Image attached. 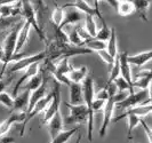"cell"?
Wrapping results in <instances>:
<instances>
[{"instance_id":"obj_1","label":"cell","mask_w":152,"mask_h":143,"mask_svg":"<svg viewBox=\"0 0 152 143\" xmlns=\"http://www.w3.org/2000/svg\"><path fill=\"white\" fill-rule=\"evenodd\" d=\"M22 24H16L15 26L12 29L7 33V36L5 38V41H4V46H2V52H4V67H2V71L0 73V78L2 72L5 71L6 67L8 65V63L13 62V61H18L21 57H24L23 54H15V47H16V40H17V34H18V31L21 29Z\"/></svg>"},{"instance_id":"obj_2","label":"cell","mask_w":152,"mask_h":143,"mask_svg":"<svg viewBox=\"0 0 152 143\" xmlns=\"http://www.w3.org/2000/svg\"><path fill=\"white\" fill-rule=\"evenodd\" d=\"M83 95H84V104L88 110V120H87V135L88 141L93 140V131H94V112L91 110V103L94 101L95 90H94V79L91 76H87L83 81Z\"/></svg>"},{"instance_id":"obj_3","label":"cell","mask_w":152,"mask_h":143,"mask_svg":"<svg viewBox=\"0 0 152 143\" xmlns=\"http://www.w3.org/2000/svg\"><path fill=\"white\" fill-rule=\"evenodd\" d=\"M21 14L25 18V22H28L31 25V28H33L37 31V34L39 38L46 41V36L44 33L42 29L40 28L38 21H37V15H36V9L33 7V5L31 4V1H21Z\"/></svg>"},{"instance_id":"obj_4","label":"cell","mask_w":152,"mask_h":143,"mask_svg":"<svg viewBox=\"0 0 152 143\" xmlns=\"http://www.w3.org/2000/svg\"><path fill=\"white\" fill-rule=\"evenodd\" d=\"M149 93H150V88L145 90H140V92L130 93V94H128L122 101H120V102H118V103L114 104V110L121 111L124 109L127 110V109L134 108V106H140V104H143L145 102V98H146ZM149 95H150V94H149ZM148 98H151V96H148Z\"/></svg>"},{"instance_id":"obj_5","label":"cell","mask_w":152,"mask_h":143,"mask_svg":"<svg viewBox=\"0 0 152 143\" xmlns=\"http://www.w3.org/2000/svg\"><path fill=\"white\" fill-rule=\"evenodd\" d=\"M60 106H61V85L55 81L53 90H52V101L49 106H47L44 114V122L48 124V121L53 118L56 113L60 111Z\"/></svg>"},{"instance_id":"obj_6","label":"cell","mask_w":152,"mask_h":143,"mask_svg":"<svg viewBox=\"0 0 152 143\" xmlns=\"http://www.w3.org/2000/svg\"><path fill=\"white\" fill-rule=\"evenodd\" d=\"M46 59V52H39L37 54H33L30 56H24L22 59H20L18 61L14 62L12 64V67L8 69V72L9 73H14V72H18V71H22L25 70L26 68H29L30 65L34 64V63H41L42 61H45Z\"/></svg>"},{"instance_id":"obj_7","label":"cell","mask_w":152,"mask_h":143,"mask_svg":"<svg viewBox=\"0 0 152 143\" xmlns=\"http://www.w3.org/2000/svg\"><path fill=\"white\" fill-rule=\"evenodd\" d=\"M50 101H52V93H49V94H47L45 98H41L40 101H39L38 103L36 104V106H33V109L31 110L30 112L28 113V114H25V118H24V120L22 122V127H21V132H20V135L23 136L24 135V132H25V127H26V125H28V122L33 118V117H36L38 113L40 112H44L46 109H47V106H49V103H50Z\"/></svg>"},{"instance_id":"obj_8","label":"cell","mask_w":152,"mask_h":143,"mask_svg":"<svg viewBox=\"0 0 152 143\" xmlns=\"http://www.w3.org/2000/svg\"><path fill=\"white\" fill-rule=\"evenodd\" d=\"M99 1L94 0V1H86V0H77L75 2H70L65 4L63 8H76L77 10H79L80 13H83L84 15H91L95 16L96 14V9L99 7Z\"/></svg>"},{"instance_id":"obj_9","label":"cell","mask_w":152,"mask_h":143,"mask_svg":"<svg viewBox=\"0 0 152 143\" xmlns=\"http://www.w3.org/2000/svg\"><path fill=\"white\" fill-rule=\"evenodd\" d=\"M65 106L70 110V114L66 117V124L84 122L88 120V110L84 103L79 106H71L70 103H65Z\"/></svg>"},{"instance_id":"obj_10","label":"cell","mask_w":152,"mask_h":143,"mask_svg":"<svg viewBox=\"0 0 152 143\" xmlns=\"http://www.w3.org/2000/svg\"><path fill=\"white\" fill-rule=\"evenodd\" d=\"M115 95L114 96H110L107 98V103L103 108V122H102V126L99 128V136L101 137H104L107 134V131L109 126H110V122L112 119V114L114 112V104H115Z\"/></svg>"},{"instance_id":"obj_11","label":"cell","mask_w":152,"mask_h":143,"mask_svg":"<svg viewBox=\"0 0 152 143\" xmlns=\"http://www.w3.org/2000/svg\"><path fill=\"white\" fill-rule=\"evenodd\" d=\"M63 9H64V18H63L61 26L58 28L61 30H63V28L66 25H75L77 23L81 22L85 18L84 14L77 10L76 8H63Z\"/></svg>"},{"instance_id":"obj_12","label":"cell","mask_w":152,"mask_h":143,"mask_svg":"<svg viewBox=\"0 0 152 143\" xmlns=\"http://www.w3.org/2000/svg\"><path fill=\"white\" fill-rule=\"evenodd\" d=\"M39 70H40V63H34V64H32V65H30L29 68H26L25 70H24V72H23V75L21 76L20 80L17 81V84H16L15 87H14V90H13V95H14V96L17 95L18 89L22 87L24 84L28 83L32 77H34V76L38 75Z\"/></svg>"},{"instance_id":"obj_13","label":"cell","mask_w":152,"mask_h":143,"mask_svg":"<svg viewBox=\"0 0 152 143\" xmlns=\"http://www.w3.org/2000/svg\"><path fill=\"white\" fill-rule=\"evenodd\" d=\"M151 110H152L151 103L146 104V102H144L143 104H140V106H134V108L127 109L125 113H122V114H120V116L115 117V118L113 119V122H117L118 120L124 119L125 116H127V114H134V116H137V117L141 118V117H144V116L150 114V113H151Z\"/></svg>"},{"instance_id":"obj_14","label":"cell","mask_w":152,"mask_h":143,"mask_svg":"<svg viewBox=\"0 0 152 143\" xmlns=\"http://www.w3.org/2000/svg\"><path fill=\"white\" fill-rule=\"evenodd\" d=\"M25 118L24 112H12V114L8 117L7 119L2 121L0 124V137L7 134V132L12 128V126L16 122H23Z\"/></svg>"},{"instance_id":"obj_15","label":"cell","mask_w":152,"mask_h":143,"mask_svg":"<svg viewBox=\"0 0 152 143\" xmlns=\"http://www.w3.org/2000/svg\"><path fill=\"white\" fill-rule=\"evenodd\" d=\"M127 57H128L127 52H121L120 54L118 53V61H119V67H120V76L129 85H132L133 76H132V70H130V65L128 63V61H127Z\"/></svg>"},{"instance_id":"obj_16","label":"cell","mask_w":152,"mask_h":143,"mask_svg":"<svg viewBox=\"0 0 152 143\" xmlns=\"http://www.w3.org/2000/svg\"><path fill=\"white\" fill-rule=\"evenodd\" d=\"M30 92L24 89L23 93L16 95L14 98V104H13V112H26V109L29 106V98H30Z\"/></svg>"},{"instance_id":"obj_17","label":"cell","mask_w":152,"mask_h":143,"mask_svg":"<svg viewBox=\"0 0 152 143\" xmlns=\"http://www.w3.org/2000/svg\"><path fill=\"white\" fill-rule=\"evenodd\" d=\"M45 77V76H44ZM47 95V90H46V78H44V81L42 84L39 86L36 90H33L30 94V98H29V106H28V109H26V112L25 114L30 112L31 110L33 109V106L38 103L41 98H44Z\"/></svg>"},{"instance_id":"obj_18","label":"cell","mask_w":152,"mask_h":143,"mask_svg":"<svg viewBox=\"0 0 152 143\" xmlns=\"http://www.w3.org/2000/svg\"><path fill=\"white\" fill-rule=\"evenodd\" d=\"M31 30V25L28 22L22 23V26L18 31V34H17V40H16V47H15V54H20V52L22 51V48L25 46L26 41H28V38L30 34Z\"/></svg>"},{"instance_id":"obj_19","label":"cell","mask_w":152,"mask_h":143,"mask_svg":"<svg viewBox=\"0 0 152 143\" xmlns=\"http://www.w3.org/2000/svg\"><path fill=\"white\" fill-rule=\"evenodd\" d=\"M48 131L50 135V141L53 140L55 136H57L63 129V117H62L61 111L56 113L50 120L48 121Z\"/></svg>"},{"instance_id":"obj_20","label":"cell","mask_w":152,"mask_h":143,"mask_svg":"<svg viewBox=\"0 0 152 143\" xmlns=\"http://www.w3.org/2000/svg\"><path fill=\"white\" fill-rule=\"evenodd\" d=\"M151 57H152V51L149 49V51L135 54V55H128L127 61H128L129 65H134V67L140 68V67H143L146 62L151 61Z\"/></svg>"},{"instance_id":"obj_21","label":"cell","mask_w":152,"mask_h":143,"mask_svg":"<svg viewBox=\"0 0 152 143\" xmlns=\"http://www.w3.org/2000/svg\"><path fill=\"white\" fill-rule=\"evenodd\" d=\"M70 103L71 106H79L84 103L83 86L81 84H70Z\"/></svg>"},{"instance_id":"obj_22","label":"cell","mask_w":152,"mask_h":143,"mask_svg":"<svg viewBox=\"0 0 152 143\" xmlns=\"http://www.w3.org/2000/svg\"><path fill=\"white\" fill-rule=\"evenodd\" d=\"M87 72H88V68L85 67V65L78 69H72L69 72L68 79L70 80V83L72 84H81L86 79Z\"/></svg>"},{"instance_id":"obj_23","label":"cell","mask_w":152,"mask_h":143,"mask_svg":"<svg viewBox=\"0 0 152 143\" xmlns=\"http://www.w3.org/2000/svg\"><path fill=\"white\" fill-rule=\"evenodd\" d=\"M105 51L107 52V54L115 59V56L118 55V45H117V32L114 28L110 29V37L107 40V48Z\"/></svg>"},{"instance_id":"obj_24","label":"cell","mask_w":152,"mask_h":143,"mask_svg":"<svg viewBox=\"0 0 152 143\" xmlns=\"http://www.w3.org/2000/svg\"><path fill=\"white\" fill-rule=\"evenodd\" d=\"M84 21V31L87 33V36L89 38H95L96 33H97V25H96V22H95V16L85 15Z\"/></svg>"},{"instance_id":"obj_25","label":"cell","mask_w":152,"mask_h":143,"mask_svg":"<svg viewBox=\"0 0 152 143\" xmlns=\"http://www.w3.org/2000/svg\"><path fill=\"white\" fill-rule=\"evenodd\" d=\"M115 10L120 16H128L135 12V7H134L133 1L122 0V1H118Z\"/></svg>"},{"instance_id":"obj_26","label":"cell","mask_w":152,"mask_h":143,"mask_svg":"<svg viewBox=\"0 0 152 143\" xmlns=\"http://www.w3.org/2000/svg\"><path fill=\"white\" fill-rule=\"evenodd\" d=\"M84 47L88 48L91 52H99V51H104L107 48V43L97 40L95 38H87L84 40Z\"/></svg>"},{"instance_id":"obj_27","label":"cell","mask_w":152,"mask_h":143,"mask_svg":"<svg viewBox=\"0 0 152 143\" xmlns=\"http://www.w3.org/2000/svg\"><path fill=\"white\" fill-rule=\"evenodd\" d=\"M78 131H79V127L72 128V129H69V131H62L58 135L55 136L50 141V143H66Z\"/></svg>"},{"instance_id":"obj_28","label":"cell","mask_w":152,"mask_h":143,"mask_svg":"<svg viewBox=\"0 0 152 143\" xmlns=\"http://www.w3.org/2000/svg\"><path fill=\"white\" fill-rule=\"evenodd\" d=\"M133 4H134V7H135V12H137L144 21H148V18H146V9L151 5V1L136 0V1H133Z\"/></svg>"},{"instance_id":"obj_29","label":"cell","mask_w":152,"mask_h":143,"mask_svg":"<svg viewBox=\"0 0 152 143\" xmlns=\"http://www.w3.org/2000/svg\"><path fill=\"white\" fill-rule=\"evenodd\" d=\"M64 18V9L62 7H60L58 5H55L53 13H52V22H53L54 28H60L62 22Z\"/></svg>"},{"instance_id":"obj_30","label":"cell","mask_w":152,"mask_h":143,"mask_svg":"<svg viewBox=\"0 0 152 143\" xmlns=\"http://www.w3.org/2000/svg\"><path fill=\"white\" fill-rule=\"evenodd\" d=\"M113 84L114 86H115V88H117V90L120 92V93H125V92H128L129 94L130 93H134V87L127 83L121 76H119L117 79H114Z\"/></svg>"},{"instance_id":"obj_31","label":"cell","mask_w":152,"mask_h":143,"mask_svg":"<svg viewBox=\"0 0 152 143\" xmlns=\"http://www.w3.org/2000/svg\"><path fill=\"white\" fill-rule=\"evenodd\" d=\"M69 44L76 47H84V40L80 37L79 32H78V28H73L71 32L68 34Z\"/></svg>"},{"instance_id":"obj_32","label":"cell","mask_w":152,"mask_h":143,"mask_svg":"<svg viewBox=\"0 0 152 143\" xmlns=\"http://www.w3.org/2000/svg\"><path fill=\"white\" fill-rule=\"evenodd\" d=\"M44 78H45V77H44L42 75H37V76H34V77H32L30 80L26 83V86H25L24 89L29 90L30 93H32L33 90H36L39 86L42 84Z\"/></svg>"},{"instance_id":"obj_33","label":"cell","mask_w":152,"mask_h":143,"mask_svg":"<svg viewBox=\"0 0 152 143\" xmlns=\"http://www.w3.org/2000/svg\"><path fill=\"white\" fill-rule=\"evenodd\" d=\"M125 118H127V122H128V139L130 140L133 129L140 125L141 118L137 116H134V114H127V116H125Z\"/></svg>"},{"instance_id":"obj_34","label":"cell","mask_w":152,"mask_h":143,"mask_svg":"<svg viewBox=\"0 0 152 143\" xmlns=\"http://www.w3.org/2000/svg\"><path fill=\"white\" fill-rule=\"evenodd\" d=\"M97 53V55H99V57H101V60L103 61V62H105L107 65H109V71L111 70V68L113 67L114 64V59L113 57H111L109 54H107V52L104 49V51H99V52H96Z\"/></svg>"},{"instance_id":"obj_35","label":"cell","mask_w":152,"mask_h":143,"mask_svg":"<svg viewBox=\"0 0 152 143\" xmlns=\"http://www.w3.org/2000/svg\"><path fill=\"white\" fill-rule=\"evenodd\" d=\"M107 101H102V100H97V98H94L93 103H91V110L93 112L95 111H99V110H103V108L105 106Z\"/></svg>"},{"instance_id":"obj_36","label":"cell","mask_w":152,"mask_h":143,"mask_svg":"<svg viewBox=\"0 0 152 143\" xmlns=\"http://www.w3.org/2000/svg\"><path fill=\"white\" fill-rule=\"evenodd\" d=\"M94 98L102 100V101H107V98H109V93H107V87H104V88H102L101 90H99V92L95 94Z\"/></svg>"},{"instance_id":"obj_37","label":"cell","mask_w":152,"mask_h":143,"mask_svg":"<svg viewBox=\"0 0 152 143\" xmlns=\"http://www.w3.org/2000/svg\"><path fill=\"white\" fill-rule=\"evenodd\" d=\"M140 124L143 126V128L145 129V133H146V135H148V140H149V143H152V132L151 129H150V127L146 125V122H145L144 120H142L141 119V121H140Z\"/></svg>"},{"instance_id":"obj_38","label":"cell","mask_w":152,"mask_h":143,"mask_svg":"<svg viewBox=\"0 0 152 143\" xmlns=\"http://www.w3.org/2000/svg\"><path fill=\"white\" fill-rule=\"evenodd\" d=\"M14 142V139L12 136L4 135L0 137V143H13Z\"/></svg>"},{"instance_id":"obj_39","label":"cell","mask_w":152,"mask_h":143,"mask_svg":"<svg viewBox=\"0 0 152 143\" xmlns=\"http://www.w3.org/2000/svg\"><path fill=\"white\" fill-rule=\"evenodd\" d=\"M4 60V52H2V48H0V62H2Z\"/></svg>"},{"instance_id":"obj_40","label":"cell","mask_w":152,"mask_h":143,"mask_svg":"<svg viewBox=\"0 0 152 143\" xmlns=\"http://www.w3.org/2000/svg\"><path fill=\"white\" fill-rule=\"evenodd\" d=\"M80 141H81V134L79 133V134H78V137H77V140H76V143H80Z\"/></svg>"},{"instance_id":"obj_41","label":"cell","mask_w":152,"mask_h":143,"mask_svg":"<svg viewBox=\"0 0 152 143\" xmlns=\"http://www.w3.org/2000/svg\"><path fill=\"white\" fill-rule=\"evenodd\" d=\"M2 2H4V1H0V5H1V4H2Z\"/></svg>"}]
</instances>
